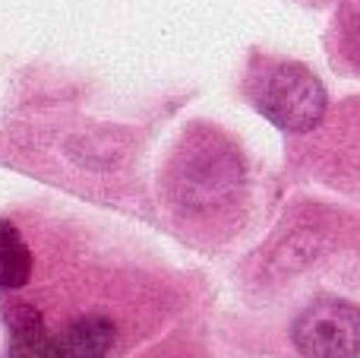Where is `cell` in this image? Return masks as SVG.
<instances>
[{
    "mask_svg": "<svg viewBox=\"0 0 360 358\" xmlns=\"http://www.w3.org/2000/svg\"><path fill=\"white\" fill-rule=\"evenodd\" d=\"M73 302V298H70ZM120 311L73 302V314L48 330L41 358H117L124 346Z\"/></svg>",
    "mask_w": 360,
    "mask_h": 358,
    "instance_id": "cell-2",
    "label": "cell"
},
{
    "mask_svg": "<svg viewBox=\"0 0 360 358\" xmlns=\"http://www.w3.org/2000/svg\"><path fill=\"white\" fill-rule=\"evenodd\" d=\"M35 257L22 232L10 219H0V292H16L29 283Z\"/></svg>",
    "mask_w": 360,
    "mask_h": 358,
    "instance_id": "cell-5",
    "label": "cell"
},
{
    "mask_svg": "<svg viewBox=\"0 0 360 358\" xmlns=\"http://www.w3.org/2000/svg\"><path fill=\"white\" fill-rule=\"evenodd\" d=\"M240 178V165L221 146L199 143L180 152L171 171V194L184 206H212L224 200Z\"/></svg>",
    "mask_w": 360,
    "mask_h": 358,
    "instance_id": "cell-4",
    "label": "cell"
},
{
    "mask_svg": "<svg viewBox=\"0 0 360 358\" xmlns=\"http://www.w3.org/2000/svg\"><path fill=\"white\" fill-rule=\"evenodd\" d=\"M253 101L275 127L307 133L326 114V89L300 63H275L253 82Z\"/></svg>",
    "mask_w": 360,
    "mask_h": 358,
    "instance_id": "cell-1",
    "label": "cell"
},
{
    "mask_svg": "<svg viewBox=\"0 0 360 358\" xmlns=\"http://www.w3.org/2000/svg\"><path fill=\"white\" fill-rule=\"evenodd\" d=\"M291 340L304 358H357L360 311L338 298H319L294 321Z\"/></svg>",
    "mask_w": 360,
    "mask_h": 358,
    "instance_id": "cell-3",
    "label": "cell"
}]
</instances>
